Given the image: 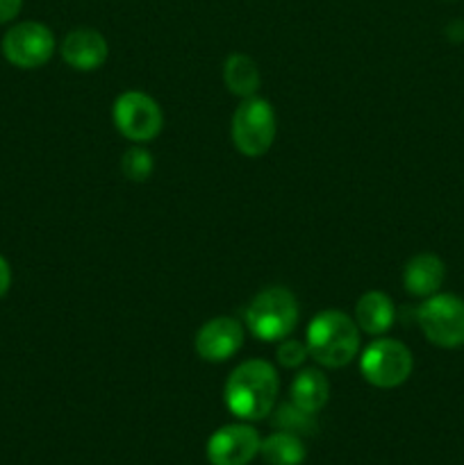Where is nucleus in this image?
<instances>
[{
	"label": "nucleus",
	"instance_id": "1",
	"mask_svg": "<svg viewBox=\"0 0 464 465\" xmlns=\"http://www.w3.org/2000/svg\"><path fill=\"white\" fill-rule=\"evenodd\" d=\"M280 393L277 371L264 359H248L230 372L223 400L232 416L244 422L264 420L276 407Z\"/></svg>",
	"mask_w": 464,
	"mask_h": 465
},
{
	"label": "nucleus",
	"instance_id": "2",
	"mask_svg": "<svg viewBox=\"0 0 464 465\" xmlns=\"http://www.w3.org/2000/svg\"><path fill=\"white\" fill-rule=\"evenodd\" d=\"M305 345L318 366L344 368L359 354V327L348 313L328 309L309 321Z\"/></svg>",
	"mask_w": 464,
	"mask_h": 465
},
{
	"label": "nucleus",
	"instance_id": "3",
	"mask_svg": "<svg viewBox=\"0 0 464 465\" xmlns=\"http://www.w3.org/2000/svg\"><path fill=\"white\" fill-rule=\"evenodd\" d=\"M298 300L285 286L264 289L250 300L246 309V327L255 339L276 343L287 339L298 325Z\"/></svg>",
	"mask_w": 464,
	"mask_h": 465
},
{
	"label": "nucleus",
	"instance_id": "4",
	"mask_svg": "<svg viewBox=\"0 0 464 465\" xmlns=\"http://www.w3.org/2000/svg\"><path fill=\"white\" fill-rule=\"evenodd\" d=\"M232 143L244 157H262L276 141L277 121L271 103L264 98H244L232 114Z\"/></svg>",
	"mask_w": 464,
	"mask_h": 465
},
{
	"label": "nucleus",
	"instance_id": "5",
	"mask_svg": "<svg viewBox=\"0 0 464 465\" xmlns=\"http://www.w3.org/2000/svg\"><path fill=\"white\" fill-rule=\"evenodd\" d=\"M417 322L428 343L441 350L464 348V300L455 293H435L419 307Z\"/></svg>",
	"mask_w": 464,
	"mask_h": 465
},
{
	"label": "nucleus",
	"instance_id": "6",
	"mask_svg": "<svg viewBox=\"0 0 464 465\" xmlns=\"http://www.w3.org/2000/svg\"><path fill=\"white\" fill-rule=\"evenodd\" d=\"M414 357L405 343L396 339H376L359 354V372L376 389H396L409 380Z\"/></svg>",
	"mask_w": 464,
	"mask_h": 465
},
{
	"label": "nucleus",
	"instance_id": "7",
	"mask_svg": "<svg viewBox=\"0 0 464 465\" xmlns=\"http://www.w3.org/2000/svg\"><path fill=\"white\" fill-rule=\"evenodd\" d=\"M114 127L132 143H148L162 132L164 114L157 100L141 91H126L114 100Z\"/></svg>",
	"mask_w": 464,
	"mask_h": 465
},
{
	"label": "nucleus",
	"instance_id": "8",
	"mask_svg": "<svg viewBox=\"0 0 464 465\" xmlns=\"http://www.w3.org/2000/svg\"><path fill=\"white\" fill-rule=\"evenodd\" d=\"M55 53V35L48 25L36 21H23L9 27L3 36V54L18 68H39L50 62Z\"/></svg>",
	"mask_w": 464,
	"mask_h": 465
},
{
	"label": "nucleus",
	"instance_id": "9",
	"mask_svg": "<svg viewBox=\"0 0 464 465\" xmlns=\"http://www.w3.org/2000/svg\"><path fill=\"white\" fill-rule=\"evenodd\" d=\"M257 430L235 422L214 431L207 440V461L212 465H248L259 454Z\"/></svg>",
	"mask_w": 464,
	"mask_h": 465
},
{
	"label": "nucleus",
	"instance_id": "10",
	"mask_svg": "<svg viewBox=\"0 0 464 465\" xmlns=\"http://www.w3.org/2000/svg\"><path fill=\"white\" fill-rule=\"evenodd\" d=\"M246 339L244 325L230 316H218L205 322L194 341L196 354L207 363H223L235 357Z\"/></svg>",
	"mask_w": 464,
	"mask_h": 465
},
{
	"label": "nucleus",
	"instance_id": "11",
	"mask_svg": "<svg viewBox=\"0 0 464 465\" xmlns=\"http://www.w3.org/2000/svg\"><path fill=\"white\" fill-rule=\"evenodd\" d=\"M59 53L71 68L80 73H91L98 71L107 62L109 45L107 39L94 27H77L64 36Z\"/></svg>",
	"mask_w": 464,
	"mask_h": 465
},
{
	"label": "nucleus",
	"instance_id": "12",
	"mask_svg": "<svg viewBox=\"0 0 464 465\" xmlns=\"http://www.w3.org/2000/svg\"><path fill=\"white\" fill-rule=\"evenodd\" d=\"M446 280V263L432 252L414 254L403 268V286L414 298H430L439 293Z\"/></svg>",
	"mask_w": 464,
	"mask_h": 465
},
{
	"label": "nucleus",
	"instance_id": "13",
	"mask_svg": "<svg viewBox=\"0 0 464 465\" xmlns=\"http://www.w3.org/2000/svg\"><path fill=\"white\" fill-rule=\"evenodd\" d=\"M396 318V307L391 298L382 291H368L355 304V318L359 331L368 336H382L391 330Z\"/></svg>",
	"mask_w": 464,
	"mask_h": 465
},
{
	"label": "nucleus",
	"instance_id": "14",
	"mask_svg": "<svg viewBox=\"0 0 464 465\" xmlns=\"http://www.w3.org/2000/svg\"><path fill=\"white\" fill-rule=\"evenodd\" d=\"M291 402L309 413H318L330 398V384L317 368H303L291 381Z\"/></svg>",
	"mask_w": 464,
	"mask_h": 465
},
{
	"label": "nucleus",
	"instance_id": "15",
	"mask_svg": "<svg viewBox=\"0 0 464 465\" xmlns=\"http://www.w3.org/2000/svg\"><path fill=\"white\" fill-rule=\"evenodd\" d=\"M223 82H226L227 91L232 95H239L244 100L253 98L257 94L259 84H262V75H259L255 59H250L244 53H235L223 64Z\"/></svg>",
	"mask_w": 464,
	"mask_h": 465
},
{
	"label": "nucleus",
	"instance_id": "16",
	"mask_svg": "<svg viewBox=\"0 0 464 465\" xmlns=\"http://www.w3.org/2000/svg\"><path fill=\"white\" fill-rule=\"evenodd\" d=\"M259 454L268 465H300L308 457V450L300 436L276 431L262 440Z\"/></svg>",
	"mask_w": 464,
	"mask_h": 465
},
{
	"label": "nucleus",
	"instance_id": "17",
	"mask_svg": "<svg viewBox=\"0 0 464 465\" xmlns=\"http://www.w3.org/2000/svg\"><path fill=\"white\" fill-rule=\"evenodd\" d=\"M273 427L277 431H287V434L294 436H312L317 434L318 425H317V413H309L305 409L296 407L294 402L289 404H280L273 413Z\"/></svg>",
	"mask_w": 464,
	"mask_h": 465
},
{
	"label": "nucleus",
	"instance_id": "18",
	"mask_svg": "<svg viewBox=\"0 0 464 465\" xmlns=\"http://www.w3.org/2000/svg\"><path fill=\"white\" fill-rule=\"evenodd\" d=\"M121 171L127 180L135 182V184H141V182L148 180L155 171L153 154H150L141 143L132 145V148H127L126 153H123Z\"/></svg>",
	"mask_w": 464,
	"mask_h": 465
},
{
	"label": "nucleus",
	"instance_id": "19",
	"mask_svg": "<svg viewBox=\"0 0 464 465\" xmlns=\"http://www.w3.org/2000/svg\"><path fill=\"white\" fill-rule=\"evenodd\" d=\"M309 357L308 345L298 339H287L277 341V350H276V359L282 368H300L305 363V359Z\"/></svg>",
	"mask_w": 464,
	"mask_h": 465
},
{
	"label": "nucleus",
	"instance_id": "20",
	"mask_svg": "<svg viewBox=\"0 0 464 465\" xmlns=\"http://www.w3.org/2000/svg\"><path fill=\"white\" fill-rule=\"evenodd\" d=\"M23 7V0H0V23H7L18 16Z\"/></svg>",
	"mask_w": 464,
	"mask_h": 465
},
{
	"label": "nucleus",
	"instance_id": "21",
	"mask_svg": "<svg viewBox=\"0 0 464 465\" xmlns=\"http://www.w3.org/2000/svg\"><path fill=\"white\" fill-rule=\"evenodd\" d=\"M9 284H12V271H9L7 259L0 254V298L9 291Z\"/></svg>",
	"mask_w": 464,
	"mask_h": 465
},
{
	"label": "nucleus",
	"instance_id": "22",
	"mask_svg": "<svg viewBox=\"0 0 464 465\" xmlns=\"http://www.w3.org/2000/svg\"><path fill=\"white\" fill-rule=\"evenodd\" d=\"M446 36H449L453 44H462L464 41V21H450L446 25Z\"/></svg>",
	"mask_w": 464,
	"mask_h": 465
}]
</instances>
